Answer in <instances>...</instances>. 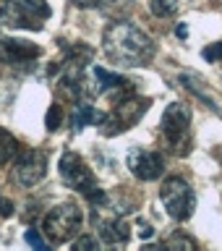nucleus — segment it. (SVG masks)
Returning a JSON list of instances; mask_svg holds the SVG:
<instances>
[{
  "label": "nucleus",
  "mask_w": 222,
  "mask_h": 251,
  "mask_svg": "<svg viewBox=\"0 0 222 251\" xmlns=\"http://www.w3.org/2000/svg\"><path fill=\"white\" fill-rule=\"evenodd\" d=\"M149 110V100L147 97H136V94H131V97H123V100H115L113 107L107 110V113H102V133L105 136H118V133L128 131L131 126H136L144 113Z\"/></svg>",
  "instance_id": "obj_6"
},
{
  "label": "nucleus",
  "mask_w": 222,
  "mask_h": 251,
  "mask_svg": "<svg viewBox=\"0 0 222 251\" xmlns=\"http://www.w3.org/2000/svg\"><path fill=\"white\" fill-rule=\"evenodd\" d=\"M165 246H168V249H180V246H186V249H196V241H194V238H186V235H180V233H175L173 238L165 241Z\"/></svg>",
  "instance_id": "obj_18"
},
{
  "label": "nucleus",
  "mask_w": 222,
  "mask_h": 251,
  "mask_svg": "<svg viewBox=\"0 0 222 251\" xmlns=\"http://www.w3.org/2000/svg\"><path fill=\"white\" fill-rule=\"evenodd\" d=\"M201 55H204V60H207V63H217V60H222V42L207 45V47L201 50Z\"/></svg>",
  "instance_id": "obj_21"
},
{
  "label": "nucleus",
  "mask_w": 222,
  "mask_h": 251,
  "mask_svg": "<svg viewBox=\"0 0 222 251\" xmlns=\"http://www.w3.org/2000/svg\"><path fill=\"white\" fill-rule=\"evenodd\" d=\"M50 19V5L45 0H0V24L13 29L39 31Z\"/></svg>",
  "instance_id": "obj_4"
},
{
  "label": "nucleus",
  "mask_w": 222,
  "mask_h": 251,
  "mask_svg": "<svg viewBox=\"0 0 222 251\" xmlns=\"http://www.w3.org/2000/svg\"><path fill=\"white\" fill-rule=\"evenodd\" d=\"M102 47H105V55L113 63L128 66V68L147 66L157 52L152 37L131 21H113L105 29V34H102Z\"/></svg>",
  "instance_id": "obj_1"
},
{
  "label": "nucleus",
  "mask_w": 222,
  "mask_h": 251,
  "mask_svg": "<svg viewBox=\"0 0 222 251\" xmlns=\"http://www.w3.org/2000/svg\"><path fill=\"white\" fill-rule=\"evenodd\" d=\"M94 225H97L99 230V238L102 243H107V246H123V243H128L131 238V227L125 223L123 217H97L94 215Z\"/></svg>",
  "instance_id": "obj_12"
},
{
  "label": "nucleus",
  "mask_w": 222,
  "mask_h": 251,
  "mask_svg": "<svg viewBox=\"0 0 222 251\" xmlns=\"http://www.w3.org/2000/svg\"><path fill=\"white\" fill-rule=\"evenodd\" d=\"M39 55H42V50L37 45L26 42V39H13V37L0 39V60L8 63V66H29Z\"/></svg>",
  "instance_id": "obj_11"
},
{
  "label": "nucleus",
  "mask_w": 222,
  "mask_h": 251,
  "mask_svg": "<svg viewBox=\"0 0 222 251\" xmlns=\"http://www.w3.org/2000/svg\"><path fill=\"white\" fill-rule=\"evenodd\" d=\"M58 170H60L63 183H66L68 188H74V191H78L89 204H94V207L107 204V194L97 186V178L92 176L89 165L84 162L81 154H76V152H63L60 162H58Z\"/></svg>",
  "instance_id": "obj_2"
},
{
  "label": "nucleus",
  "mask_w": 222,
  "mask_h": 251,
  "mask_svg": "<svg viewBox=\"0 0 222 251\" xmlns=\"http://www.w3.org/2000/svg\"><path fill=\"white\" fill-rule=\"evenodd\" d=\"M99 241L94 238V235H78L74 241V251H89V249H97Z\"/></svg>",
  "instance_id": "obj_20"
},
{
  "label": "nucleus",
  "mask_w": 222,
  "mask_h": 251,
  "mask_svg": "<svg viewBox=\"0 0 222 251\" xmlns=\"http://www.w3.org/2000/svg\"><path fill=\"white\" fill-rule=\"evenodd\" d=\"M160 201L173 220H188L196 209V194L180 176H170L160 186Z\"/></svg>",
  "instance_id": "obj_7"
},
{
  "label": "nucleus",
  "mask_w": 222,
  "mask_h": 251,
  "mask_svg": "<svg viewBox=\"0 0 222 251\" xmlns=\"http://www.w3.org/2000/svg\"><path fill=\"white\" fill-rule=\"evenodd\" d=\"M16 152H19V141H16V136L11 131L0 128V165L11 162L16 157Z\"/></svg>",
  "instance_id": "obj_14"
},
{
  "label": "nucleus",
  "mask_w": 222,
  "mask_h": 251,
  "mask_svg": "<svg viewBox=\"0 0 222 251\" xmlns=\"http://www.w3.org/2000/svg\"><path fill=\"white\" fill-rule=\"evenodd\" d=\"M81 225H84L81 207H76L74 201H63L45 215L42 233L47 235V241H50L52 246H58V243H68L74 235H78Z\"/></svg>",
  "instance_id": "obj_5"
},
{
  "label": "nucleus",
  "mask_w": 222,
  "mask_h": 251,
  "mask_svg": "<svg viewBox=\"0 0 222 251\" xmlns=\"http://www.w3.org/2000/svg\"><path fill=\"white\" fill-rule=\"evenodd\" d=\"M175 37H180V39H186V37H188V29H186V24H178V26H175Z\"/></svg>",
  "instance_id": "obj_25"
},
{
  "label": "nucleus",
  "mask_w": 222,
  "mask_h": 251,
  "mask_svg": "<svg viewBox=\"0 0 222 251\" xmlns=\"http://www.w3.org/2000/svg\"><path fill=\"white\" fill-rule=\"evenodd\" d=\"M178 5H180V0H149V8H152V13L160 16V19L175 16V13H178Z\"/></svg>",
  "instance_id": "obj_16"
},
{
  "label": "nucleus",
  "mask_w": 222,
  "mask_h": 251,
  "mask_svg": "<svg viewBox=\"0 0 222 251\" xmlns=\"http://www.w3.org/2000/svg\"><path fill=\"white\" fill-rule=\"evenodd\" d=\"M13 215V201H8V199H3L0 196V220L3 217H11Z\"/></svg>",
  "instance_id": "obj_22"
},
{
  "label": "nucleus",
  "mask_w": 222,
  "mask_h": 251,
  "mask_svg": "<svg viewBox=\"0 0 222 251\" xmlns=\"http://www.w3.org/2000/svg\"><path fill=\"white\" fill-rule=\"evenodd\" d=\"M24 238H26L29 246H34V249H47L50 246V241H45L42 235H39V230H34V227H29L26 233H24Z\"/></svg>",
  "instance_id": "obj_19"
},
{
  "label": "nucleus",
  "mask_w": 222,
  "mask_h": 251,
  "mask_svg": "<svg viewBox=\"0 0 222 251\" xmlns=\"http://www.w3.org/2000/svg\"><path fill=\"white\" fill-rule=\"evenodd\" d=\"M125 162H128V170L139 180H157L165 173V157L144 147H133L128 157H125Z\"/></svg>",
  "instance_id": "obj_10"
},
{
  "label": "nucleus",
  "mask_w": 222,
  "mask_h": 251,
  "mask_svg": "<svg viewBox=\"0 0 222 251\" xmlns=\"http://www.w3.org/2000/svg\"><path fill=\"white\" fill-rule=\"evenodd\" d=\"M94 50L81 42L68 47L66 55L58 60V66H52V74L58 76V86L68 97H81L84 94V78H86V63L92 60Z\"/></svg>",
  "instance_id": "obj_3"
},
{
  "label": "nucleus",
  "mask_w": 222,
  "mask_h": 251,
  "mask_svg": "<svg viewBox=\"0 0 222 251\" xmlns=\"http://www.w3.org/2000/svg\"><path fill=\"white\" fill-rule=\"evenodd\" d=\"M71 3H74L76 8H94L99 0H71Z\"/></svg>",
  "instance_id": "obj_24"
},
{
  "label": "nucleus",
  "mask_w": 222,
  "mask_h": 251,
  "mask_svg": "<svg viewBox=\"0 0 222 251\" xmlns=\"http://www.w3.org/2000/svg\"><path fill=\"white\" fill-rule=\"evenodd\" d=\"M60 123H63V107L60 105H50V110H47V115H45L47 131H58Z\"/></svg>",
  "instance_id": "obj_17"
},
{
  "label": "nucleus",
  "mask_w": 222,
  "mask_h": 251,
  "mask_svg": "<svg viewBox=\"0 0 222 251\" xmlns=\"http://www.w3.org/2000/svg\"><path fill=\"white\" fill-rule=\"evenodd\" d=\"M178 81L183 84V86H186L188 92H194L196 97H201V100L207 102V105H209L212 110H217V105H215V100H212L209 94H207V89H204V86H199L201 81H199V78H196L194 74H180V76H178Z\"/></svg>",
  "instance_id": "obj_15"
},
{
  "label": "nucleus",
  "mask_w": 222,
  "mask_h": 251,
  "mask_svg": "<svg viewBox=\"0 0 222 251\" xmlns=\"http://www.w3.org/2000/svg\"><path fill=\"white\" fill-rule=\"evenodd\" d=\"M162 136L168 139V144L180 152V144H188V131H191V110L183 102H170L162 113Z\"/></svg>",
  "instance_id": "obj_8"
},
{
  "label": "nucleus",
  "mask_w": 222,
  "mask_h": 251,
  "mask_svg": "<svg viewBox=\"0 0 222 251\" xmlns=\"http://www.w3.org/2000/svg\"><path fill=\"white\" fill-rule=\"evenodd\" d=\"M102 121V113H97L92 105H86V102H78L76 110H74V118H71V123H74V131H81L84 126L89 123H99Z\"/></svg>",
  "instance_id": "obj_13"
},
{
  "label": "nucleus",
  "mask_w": 222,
  "mask_h": 251,
  "mask_svg": "<svg viewBox=\"0 0 222 251\" xmlns=\"http://www.w3.org/2000/svg\"><path fill=\"white\" fill-rule=\"evenodd\" d=\"M152 225H147V223H139V235L141 238H152Z\"/></svg>",
  "instance_id": "obj_23"
},
{
  "label": "nucleus",
  "mask_w": 222,
  "mask_h": 251,
  "mask_svg": "<svg viewBox=\"0 0 222 251\" xmlns=\"http://www.w3.org/2000/svg\"><path fill=\"white\" fill-rule=\"evenodd\" d=\"M47 173V154L39 149H24L16 152L13 157V168H11V178L19 186H37Z\"/></svg>",
  "instance_id": "obj_9"
}]
</instances>
